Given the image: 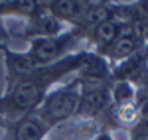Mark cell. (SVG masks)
Wrapping results in <instances>:
<instances>
[{
	"label": "cell",
	"mask_w": 148,
	"mask_h": 140,
	"mask_svg": "<svg viewBox=\"0 0 148 140\" xmlns=\"http://www.w3.org/2000/svg\"><path fill=\"white\" fill-rule=\"evenodd\" d=\"M99 132H107L101 122L73 117L71 120L51 128L46 140H93Z\"/></svg>",
	"instance_id": "277c9868"
},
{
	"label": "cell",
	"mask_w": 148,
	"mask_h": 140,
	"mask_svg": "<svg viewBox=\"0 0 148 140\" xmlns=\"http://www.w3.org/2000/svg\"><path fill=\"white\" fill-rule=\"evenodd\" d=\"M79 99H81V83L71 75L69 79H65L61 85H56L46 95L42 105L38 107L36 115L49 128H56V126L71 120L77 115Z\"/></svg>",
	"instance_id": "6da1fadb"
},
{
	"label": "cell",
	"mask_w": 148,
	"mask_h": 140,
	"mask_svg": "<svg viewBox=\"0 0 148 140\" xmlns=\"http://www.w3.org/2000/svg\"><path fill=\"white\" fill-rule=\"evenodd\" d=\"M8 42H10V30L6 26V20L0 18V55H2V51H6L10 47Z\"/></svg>",
	"instance_id": "4fadbf2b"
},
{
	"label": "cell",
	"mask_w": 148,
	"mask_h": 140,
	"mask_svg": "<svg viewBox=\"0 0 148 140\" xmlns=\"http://www.w3.org/2000/svg\"><path fill=\"white\" fill-rule=\"evenodd\" d=\"M44 10L40 0H0V18H20L24 22L32 20L36 14Z\"/></svg>",
	"instance_id": "8fae6325"
},
{
	"label": "cell",
	"mask_w": 148,
	"mask_h": 140,
	"mask_svg": "<svg viewBox=\"0 0 148 140\" xmlns=\"http://www.w3.org/2000/svg\"><path fill=\"white\" fill-rule=\"evenodd\" d=\"M144 53H146V65H148V46L144 47Z\"/></svg>",
	"instance_id": "ac0fdd59"
},
{
	"label": "cell",
	"mask_w": 148,
	"mask_h": 140,
	"mask_svg": "<svg viewBox=\"0 0 148 140\" xmlns=\"http://www.w3.org/2000/svg\"><path fill=\"white\" fill-rule=\"evenodd\" d=\"M111 85H113V81H83L81 83V99H79V109H77L75 117L97 120L105 128L107 117H109L111 107H113Z\"/></svg>",
	"instance_id": "7a4b0ae2"
},
{
	"label": "cell",
	"mask_w": 148,
	"mask_h": 140,
	"mask_svg": "<svg viewBox=\"0 0 148 140\" xmlns=\"http://www.w3.org/2000/svg\"><path fill=\"white\" fill-rule=\"evenodd\" d=\"M138 113H140L138 124L148 128V93L144 89H138Z\"/></svg>",
	"instance_id": "7c38bea8"
},
{
	"label": "cell",
	"mask_w": 148,
	"mask_h": 140,
	"mask_svg": "<svg viewBox=\"0 0 148 140\" xmlns=\"http://www.w3.org/2000/svg\"><path fill=\"white\" fill-rule=\"evenodd\" d=\"M93 140H114V136L111 134V132H99Z\"/></svg>",
	"instance_id": "e0dca14e"
},
{
	"label": "cell",
	"mask_w": 148,
	"mask_h": 140,
	"mask_svg": "<svg viewBox=\"0 0 148 140\" xmlns=\"http://www.w3.org/2000/svg\"><path fill=\"white\" fill-rule=\"evenodd\" d=\"M10 30V38H20V40H34V38H49V36H59L63 34L67 28L65 24H61L57 18H53L46 8V0H44V10L36 14L32 20L22 22L18 28H8Z\"/></svg>",
	"instance_id": "3957f363"
},
{
	"label": "cell",
	"mask_w": 148,
	"mask_h": 140,
	"mask_svg": "<svg viewBox=\"0 0 148 140\" xmlns=\"http://www.w3.org/2000/svg\"><path fill=\"white\" fill-rule=\"evenodd\" d=\"M49 130L36 113H30L4 128V140H46Z\"/></svg>",
	"instance_id": "ba28073f"
},
{
	"label": "cell",
	"mask_w": 148,
	"mask_h": 140,
	"mask_svg": "<svg viewBox=\"0 0 148 140\" xmlns=\"http://www.w3.org/2000/svg\"><path fill=\"white\" fill-rule=\"evenodd\" d=\"M134 8L138 10V14L142 18H148V0H138V2H132Z\"/></svg>",
	"instance_id": "2e32d148"
},
{
	"label": "cell",
	"mask_w": 148,
	"mask_h": 140,
	"mask_svg": "<svg viewBox=\"0 0 148 140\" xmlns=\"http://www.w3.org/2000/svg\"><path fill=\"white\" fill-rule=\"evenodd\" d=\"M126 26H128V24L121 22L119 18H113V20H107V22L99 24L91 34L87 36V40H85V49H91V51H95V53L101 55L103 51L125 32Z\"/></svg>",
	"instance_id": "9c48e42d"
},
{
	"label": "cell",
	"mask_w": 148,
	"mask_h": 140,
	"mask_svg": "<svg viewBox=\"0 0 148 140\" xmlns=\"http://www.w3.org/2000/svg\"><path fill=\"white\" fill-rule=\"evenodd\" d=\"M132 28L136 30L138 36L144 40V44L148 46V18H142V20H140V22H136L134 26H132Z\"/></svg>",
	"instance_id": "9a60e30c"
},
{
	"label": "cell",
	"mask_w": 148,
	"mask_h": 140,
	"mask_svg": "<svg viewBox=\"0 0 148 140\" xmlns=\"http://www.w3.org/2000/svg\"><path fill=\"white\" fill-rule=\"evenodd\" d=\"M89 4L91 2H87V0H46L47 12L69 28H73L81 20V16L89 8Z\"/></svg>",
	"instance_id": "30bf717a"
},
{
	"label": "cell",
	"mask_w": 148,
	"mask_h": 140,
	"mask_svg": "<svg viewBox=\"0 0 148 140\" xmlns=\"http://www.w3.org/2000/svg\"><path fill=\"white\" fill-rule=\"evenodd\" d=\"M0 57L4 61V71H6V77H4L6 85L4 87H10L18 79L30 75L32 71L40 69V67H46V65H40L30 51H14V49L8 47L6 51H2Z\"/></svg>",
	"instance_id": "52a82bcc"
},
{
	"label": "cell",
	"mask_w": 148,
	"mask_h": 140,
	"mask_svg": "<svg viewBox=\"0 0 148 140\" xmlns=\"http://www.w3.org/2000/svg\"><path fill=\"white\" fill-rule=\"evenodd\" d=\"M111 79L113 81H126V83H130V85H134L136 89H142L148 81V65H146V53H144V49L134 53L132 57H128L125 61L113 65Z\"/></svg>",
	"instance_id": "8992f818"
},
{
	"label": "cell",
	"mask_w": 148,
	"mask_h": 140,
	"mask_svg": "<svg viewBox=\"0 0 148 140\" xmlns=\"http://www.w3.org/2000/svg\"><path fill=\"white\" fill-rule=\"evenodd\" d=\"M144 47H146V44H144V40L138 36V32L132 28V26H126L125 32L119 36L113 44L103 51L101 55L107 59V61L111 63V67H113V65H116V63H121V61H125V59H128V57H132L134 53L142 51Z\"/></svg>",
	"instance_id": "5b68a950"
},
{
	"label": "cell",
	"mask_w": 148,
	"mask_h": 140,
	"mask_svg": "<svg viewBox=\"0 0 148 140\" xmlns=\"http://www.w3.org/2000/svg\"><path fill=\"white\" fill-rule=\"evenodd\" d=\"M128 140H148V128L136 124L134 128L128 130Z\"/></svg>",
	"instance_id": "5bb4252c"
}]
</instances>
